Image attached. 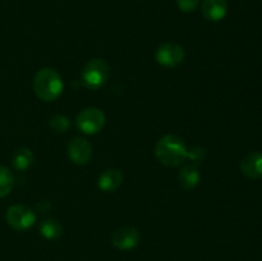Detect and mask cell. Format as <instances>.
Returning <instances> with one entry per match:
<instances>
[{"label":"cell","instance_id":"cell-8","mask_svg":"<svg viewBox=\"0 0 262 261\" xmlns=\"http://www.w3.org/2000/svg\"><path fill=\"white\" fill-rule=\"evenodd\" d=\"M68 155L77 165H86L92 156V147L87 140L82 137H74L68 143Z\"/></svg>","mask_w":262,"mask_h":261},{"label":"cell","instance_id":"cell-14","mask_svg":"<svg viewBox=\"0 0 262 261\" xmlns=\"http://www.w3.org/2000/svg\"><path fill=\"white\" fill-rule=\"evenodd\" d=\"M40 232L42 237L46 240H58L63 234V228H61L60 223L55 219H46L41 223Z\"/></svg>","mask_w":262,"mask_h":261},{"label":"cell","instance_id":"cell-9","mask_svg":"<svg viewBox=\"0 0 262 261\" xmlns=\"http://www.w3.org/2000/svg\"><path fill=\"white\" fill-rule=\"evenodd\" d=\"M201 10L207 20L219 22L227 15L228 3L227 0H204Z\"/></svg>","mask_w":262,"mask_h":261},{"label":"cell","instance_id":"cell-16","mask_svg":"<svg viewBox=\"0 0 262 261\" xmlns=\"http://www.w3.org/2000/svg\"><path fill=\"white\" fill-rule=\"evenodd\" d=\"M69 119L64 115H54L49 120V125L51 127V129L55 130V132H66L69 127Z\"/></svg>","mask_w":262,"mask_h":261},{"label":"cell","instance_id":"cell-1","mask_svg":"<svg viewBox=\"0 0 262 261\" xmlns=\"http://www.w3.org/2000/svg\"><path fill=\"white\" fill-rule=\"evenodd\" d=\"M187 150L183 140L176 135H165L158 141L155 147V154L158 160L163 165L174 168L183 163L187 159Z\"/></svg>","mask_w":262,"mask_h":261},{"label":"cell","instance_id":"cell-10","mask_svg":"<svg viewBox=\"0 0 262 261\" xmlns=\"http://www.w3.org/2000/svg\"><path fill=\"white\" fill-rule=\"evenodd\" d=\"M241 170L248 178H262V153L255 151L245 156L241 163Z\"/></svg>","mask_w":262,"mask_h":261},{"label":"cell","instance_id":"cell-12","mask_svg":"<svg viewBox=\"0 0 262 261\" xmlns=\"http://www.w3.org/2000/svg\"><path fill=\"white\" fill-rule=\"evenodd\" d=\"M179 183L183 187L184 189H193L194 187H197V184L200 183V179H201V174H200L199 168L197 165L193 164H188V165L183 166L182 170L179 171Z\"/></svg>","mask_w":262,"mask_h":261},{"label":"cell","instance_id":"cell-13","mask_svg":"<svg viewBox=\"0 0 262 261\" xmlns=\"http://www.w3.org/2000/svg\"><path fill=\"white\" fill-rule=\"evenodd\" d=\"M33 161H35L33 153L27 147L18 148V150L13 154L12 164L13 166H14V169H17V170H26V169H28L32 165Z\"/></svg>","mask_w":262,"mask_h":261},{"label":"cell","instance_id":"cell-5","mask_svg":"<svg viewBox=\"0 0 262 261\" xmlns=\"http://www.w3.org/2000/svg\"><path fill=\"white\" fill-rule=\"evenodd\" d=\"M7 223L15 230H27L36 223V215L25 205H13L7 210Z\"/></svg>","mask_w":262,"mask_h":261},{"label":"cell","instance_id":"cell-4","mask_svg":"<svg viewBox=\"0 0 262 261\" xmlns=\"http://www.w3.org/2000/svg\"><path fill=\"white\" fill-rule=\"evenodd\" d=\"M105 125V114L97 107H87L77 117V127L84 135H95Z\"/></svg>","mask_w":262,"mask_h":261},{"label":"cell","instance_id":"cell-11","mask_svg":"<svg viewBox=\"0 0 262 261\" xmlns=\"http://www.w3.org/2000/svg\"><path fill=\"white\" fill-rule=\"evenodd\" d=\"M123 174L118 169H107L99 177V188L104 192H113L122 184Z\"/></svg>","mask_w":262,"mask_h":261},{"label":"cell","instance_id":"cell-6","mask_svg":"<svg viewBox=\"0 0 262 261\" xmlns=\"http://www.w3.org/2000/svg\"><path fill=\"white\" fill-rule=\"evenodd\" d=\"M156 60L166 68H176L184 60V50L176 42H165L156 50Z\"/></svg>","mask_w":262,"mask_h":261},{"label":"cell","instance_id":"cell-2","mask_svg":"<svg viewBox=\"0 0 262 261\" xmlns=\"http://www.w3.org/2000/svg\"><path fill=\"white\" fill-rule=\"evenodd\" d=\"M64 89L61 76L50 67L40 69L33 79L36 96L42 101H54L61 95Z\"/></svg>","mask_w":262,"mask_h":261},{"label":"cell","instance_id":"cell-3","mask_svg":"<svg viewBox=\"0 0 262 261\" xmlns=\"http://www.w3.org/2000/svg\"><path fill=\"white\" fill-rule=\"evenodd\" d=\"M110 68L102 59H92L84 66L82 71V82L90 90H97L106 83Z\"/></svg>","mask_w":262,"mask_h":261},{"label":"cell","instance_id":"cell-7","mask_svg":"<svg viewBox=\"0 0 262 261\" xmlns=\"http://www.w3.org/2000/svg\"><path fill=\"white\" fill-rule=\"evenodd\" d=\"M140 241V232L137 228L125 225V227L119 228L114 232L112 237V242L118 250H132L138 245Z\"/></svg>","mask_w":262,"mask_h":261},{"label":"cell","instance_id":"cell-18","mask_svg":"<svg viewBox=\"0 0 262 261\" xmlns=\"http://www.w3.org/2000/svg\"><path fill=\"white\" fill-rule=\"evenodd\" d=\"M178 8L184 13L193 12L200 4V0H177Z\"/></svg>","mask_w":262,"mask_h":261},{"label":"cell","instance_id":"cell-15","mask_svg":"<svg viewBox=\"0 0 262 261\" xmlns=\"http://www.w3.org/2000/svg\"><path fill=\"white\" fill-rule=\"evenodd\" d=\"M14 186V177L13 173L5 166L0 165V199L8 196Z\"/></svg>","mask_w":262,"mask_h":261},{"label":"cell","instance_id":"cell-17","mask_svg":"<svg viewBox=\"0 0 262 261\" xmlns=\"http://www.w3.org/2000/svg\"><path fill=\"white\" fill-rule=\"evenodd\" d=\"M187 158L192 161L193 165H200L206 158V150L202 147H194L187 153Z\"/></svg>","mask_w":262,"mask_h":261}]
</instances>
